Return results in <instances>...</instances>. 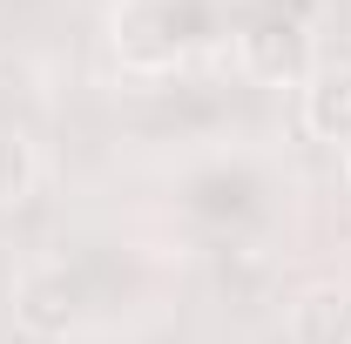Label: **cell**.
I'll list each match as a JSON object with an SVG mask.
<instances>
[{"label": "cell", "mask_w": 351, "mask_h": 344, "mask_svg": "<svg viewBox=\"0 0 351 344\" xmlns=\"http://www.w3.org/2000/svg\"><path fill=\"white\" fill-rule=\"evenodd\" d=\"M7 304H14V317H21L34 338H68V331H75V317H82L75 277H68V263H61V257L21 263V270H14V284H7Z\"/></svg>", "instance_id": "6da1fadb"}, {"label": "cell", "mask_w": 351, "mask_h": 344, "mask_svg": "<svg viewBox=\"0 0 351 344\" xmlns=\"http://www.w3.org/2000/svg\"><path fill=\"white\" fill-rule=\"evenodd\" d=\"M237 61H243V75L263 82V88H304L311 68H317L304 21H250V27L237 34Z\"/></svg>", "instance_id": "7a4b0ae2"}, {"label": "cell", "mask_w": 351, "mask_h": 344, "mask_svg": "<svg viewBox=\"0 0 351 344\" xmlns=\"http://www.w3.org/2000/svg\"><path fill=\"white\" fill-rule=\"evenodd\" d=\"M304 129L331 149H351V61H317L311 82L298 88Z\"/></svg>", "instance_id": "3957f363"}, {"label": "cell", "mask_w": 351, "mask_h": 344, "mask_svg": "<svg viewBox=\"0 0 351 344\" xmlns=\"http://www.w3.org/2000/svg\"><path fill=\"white\" fill-rule=\"evenodd\" d=\"M284 338L291 344H351V284H338V277L304 284V291L291 297Z\"/></svg>", "instance_id": "277c9868"}, {"label": "cell", "mask_w": 351, "mask_h": 344, "mask_svg": "<svg viewBox=\"0 0 351 344\" xmlns=\"http://www.w3.org/2000/svg\"><path fill=\"white\" fill-rule=\"evenodd\" d=\"M34 182H41V149H34V135L27 129H0V210L27 203Z\"/></svg>", "instance_id": "5b68a950"}, {"label": "cell", "mask_w": 351, "mask_h": 344, "mask_svg": "<svg viewBox=\"0 0 351 344\" xmlns=\"http://www.w3.org/2000/svg\"><path fill=\"white\" fill-rule=\"evenodd\" d=\"M345 189H351V149H345Z\"/></svg>", "instance_id": "8992f818"}]
</instances>
